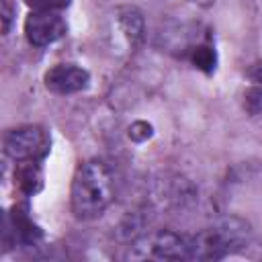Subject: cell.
<instances>
[{
    "label": "cell",
    "instance_id": "obj_1",
    "mask_svg": "<svg viewBox=\"0 0 262 262\" xmlns=\"http://www.w3.org/2000/svg\"><path fill=\"white\" fill-rule=\"evenodd\" d=\"M72 211L78 219H96L115 199V178L106 162L86 160L72 180Z\"/></svg>",
    "mask_w": 262,
    "mask_h": 262
},
{
    "label": "cell",
    "instance_id": "obj_12",
    "mask_svg": "<svg viewBox=\"0 0 262 262\" xmlns=\"http://www.w3.org/2000/svg\"><path fill=\"white\" fill-rule=\"evenodd\" d=\"M33 10H61L70 4V0H27Z\"/></svg>",
    "mask_w": 262,
    "mask_h": 262
},
{
    "label": "cell",
    "instance_id": "obj_7",
    "mask_svg": "<svg viewBox=\"0 0 262 262\" xmlns=\"http://www.w3.org/2000/svg\"><path fill=\"white\" fill-rule=\"evenodd\" d=\"M90 84V74L74 63H57L45 74V88L53 94H74Z\"/></svg>",
    "mask_w": 262,
    "mask_h": 262
},
{
    "label": "cell",
    "instance_id": "obj_11",
    "mask_svg": "<svg viewBox=\"0 0 262 262\" xmlns=\"http://www.w3.org/2000/svg\"><path fill=\"white\" fill-rule=\"evenodd\" d=\"M0 18H2V33H10L12 29V23H14V16H16V4L12 0H2L0 2Z\"/></svg>",
    "mask_w": 262,
    "mask_h": 262
},
{
    "label": "cell",
    "instance_id": "obj_6",
    "mask_svg": "<svg viewBox=\"0 0 262 262\" xmlns=\"http://www.w3.org/2000/svg\"><path fill=\"white\" fill-rule=\"evenodd\" d=\"M66 20L59 10H33L25 20V35L31 45L45 47L66 35Z\"/></svg>",
    "mask_w": 262,
    "mask_h": 262
},
{
    "label": "cell",
    "instance_id": "obj_4",
    "mask_svg": "<svg viewBox=\"0 0 262 262\" xmlns=\"http://www.w3.org/2000/svg\"><path fill=\"white\" fill-rule=\"evenodd\" d=\"M145 23L143 14L135 6H117L106 20V41L119 55L137 51L143 41Z\"/></svg>",
    "mask_w": 262,
    "mask_h": 262
},
{
    "label": "cell",
    "instance_id": "obj_13",
    "mask_svg": "<svg viewBox=\"0 0 262 262\" xmlns=\"http://www.w3.org/2000/svg\"><path fill=\"white\" fill-rule=\"evenodd\" d=\"M129 135H131V139H135V141H143V139H147V137L151 135V127H149L147 123L139 121V123L131 125V129H129Z\"/></svg>",
    "mask_w": 262,
    "mask_h": 262
},
{
    "label": "cell",
    "instance_id": "obj_8",
    "mask_svg": "<svg viewBox=\"0 0 262 262\" xmlns=\"http://www.w3.org/2000/svg\"><path fill=\"white\" fill-rule=\"evenodd\" d=\"M16 184L23 192L35 194L41 184H43V172H41V162L29 160V162H16V172H14Z\"/></svg>",
    "mask_w": 262,
    "mask_h": 262
},
{
    "label": "cell",
    "instance_id": "obj_10",
    "mask_svg": "<svg viewBox=\"0 0 262 262\" xmlns=\"http://www.w3.org/2000/svg\"><path fill=\"white\" fill-rule=\"evenodd\" d=\"M190 59H192V63L199 70H203L207 74H211L215 70V66H217V53H215V49L211 45H205V43L194 45L190 49Z\"/></svg>",
    "mask_w": 262,
    "mask_h": 262
},
{
    "label": "cell",
    "instance_id": "obj_5",
    "mask_svg": "<svg viewBox=\"0 0 262 262\" xmlns=\"http://www.w3.org/2000/svg\"><path fill=\"white\" fill-rule=\"evenodd\" d=\"M4 151L14 162H29V160L41 162L49 154V137L45 129L37 125H25L6 133Z\"/></svg>",
    "mask_w": 262,
    "mask_h": 262
},
{
    "label": "cell",
    "instance_id": "obj_9",
    "mask_svg": "<svg viewBox=\"0 0 262 262\" xmlns=\"http://www.w3.org/2000/svg\"><path fill=\"white\" fill-rule=\"evenodd\" d=\"M12 227H14V235L18 242H25V244H33L37 237H41V231L39 227L29 219V215L20 209H14V215H12Z\"/></svg>",
    "mask_w": 262,
    "mask_h": 262
},
{
    "label": "cell",
    "instance_id": "obj_3",
    "mask_svg": "<svg viewBox=\"0 0 262 262\" xmlns=\"http://www.w3.org/2000/svg\"><path fill=\"white\" fill-rule=\"evenodd\" d=\"M129 260H190V239L174 231H151L139 235L127 252Z\"/></svg>",
    "mask_w": 262,
    "mask_h": 262
},
{
    "label": "cell",
    "instance_id": "obj_2",
    "mask_svg": "<svg viewBox=\"0 0 262 262\" xmlns=\"http://www.w3.org/2000/svg\"><path fill=\"white\" fill-rule=\"evenodd\" d=\"M252 227L242 217H223L203 227L190 239V260H221L250 244Z\"/></svg>",
    "mask_w": 262,
    "mask_h": 262
}]
</instances>
